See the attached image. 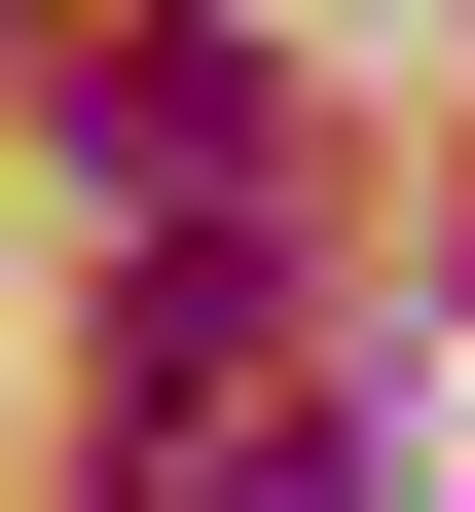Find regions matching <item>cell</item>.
Masks as SVG:
<instances>
[{"instance_id": "1", "label": "cell", "mask_w": 475, "mask_h": 512, "mask_svg": "<svg viewBox=\"0 0 475 512\" xmlns=\"http://www.w3.org/2000/svg\"><path fill=\"white\" fill-rule=\"evenodd\" d=\"M256 330H293V293H256V220H147V293H110V403H147V439H183V403H220V366H256Z\"/></svg>"}, {"instance_id": "2", "label": "cell", "mask_w": 475, "mask_h": 512, "mask_svg": "<svg viewBox=\"0 0 475 512\" xmlns=\"http://www.w3.org/2000/svg\"><path fill=\"white\" fill-rule=\"evenodd\" d=\"M74 147H110V183H183V220H220V183H256V74H220V37H110V74H74Z\"/></svg>"}, {"instance_id": "3", "label": "cell", "mask_w": 475, "mask_h": 512, "mask_svg": "<svg viewBox=\"0 0 475 512\" xmlns=\"http://www.w3.org/2000/svg\"><path fill=\"white\" fill-rule=\"evenodd\" d=\"M220 512H402V403H293V439L220 476Z\"/></svg>"}]
</instances>
